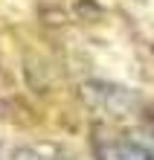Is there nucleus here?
I'll use <instances>...</instances> for the list:
<instances>
[{
    "label": "nucleus",
    "mask_w": 154,
    "mask_h": 160,
    "mask_svg": "<svg viewBox=\"0 0 154 160\" xmlns=\"http://www.w3.org/2000/svg\"><path fill=\"white\" fill-rule=\"evenodd\" d=\"M82 93L90 105L105 108L111 114H125L134 105V93H128L125 88H117V84H105V82H87Z\"/></svg>",
    "instance_id": "nucleus-1"
},
{
    "label": "nucleus",
    "mask_w": 154,
    "mask_h": 160,
    "mask_svg": "<svg viewBox=\"0 0 154 160\" xmlns=\"http://www.w3.org/2000/svg\"><path fill=\"white\" fill-rule=\"evenodd\" d=\"M99 160H151V154L131 140H117L99 148Z\"/></svg>",
    "instance_id": "nucleus-2"
},
{
    "label": "nucleus",
    "mask_w": 154,
    "mask_h": 160,
    "mask_svg": "<svg viewBox=\"0 0 154 160\" xmlns=\"http://www.w3.org/2000/svg\"><path fill=\"white\" fill-rule=\"evenodd\" d=\"M12 160H44V157L35 148H17V152H12Z\"/></svg>",
    "instance_id": "nucleus-3"
},
{
    "label": "nucleus",
    "mask_w": 154,
    "mask_h": 160,
    "mask_svg": "<svg viewBox=\"0 0 154 160\" xmlns=\"http://www.w3.org/2000/svg\"><path fill=\"white\" fill-rule=\"evenodd\" d=\"M61 160H64V157H61Z\"/></svg>",
    "instance_id": "nucleus-4"
}]
</instances>
